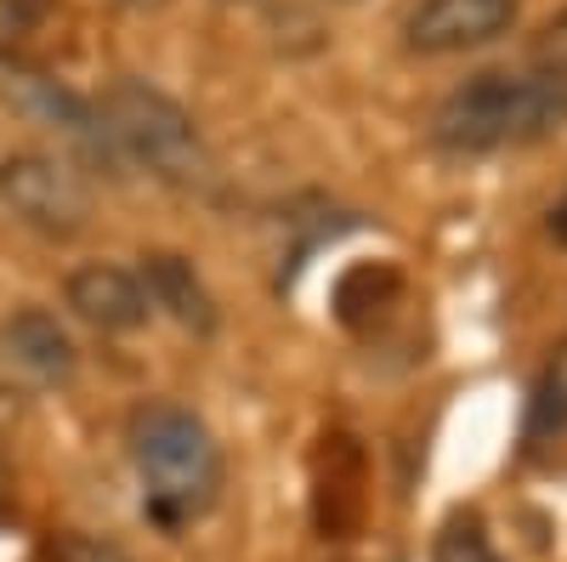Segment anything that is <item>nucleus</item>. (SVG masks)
I'll return each mask as SVG.
<instances>
[{
	"instance_id": "obj_6",
	"label": "nucleus",
	"mask_w": 567,
	"mask_h": 562,
	"mask_svg": "<svg viewBox=\"0 0 567 562\" xmlns=\"http://www.w3.org/2000/svg\"><path fill=\"white\" fill-rule=\"evenodd\" d=\"M69 307L91 324V330H142L154 313L148 290H142V278L114 267V262H85L69 273Z\"/></svg>"
},
{
	"instance_id": "obj_5",
	"label": "nucleus",
	"mask_w": 567,
	"mask_h": 562,
	"mask_svg": "<svg viewBox=\"0 0 567 562\" xmlns=\"http://www.w3.org/2000/svg\"><path fill=\"white\" fill-rule=\"evenodd\" d=\"M516 23V0H420L403 18V40L414 52H471V45H488Z\"/></svg>"
},
{
	"instance_id": "obj_7",
	"label": "nucleus",
	"mask_w": 567,
	"mask_h": 562,
	"mask_svg": "<svg viewBox=\"0 0 567 562\" xmlns=\"http://www.w3.org/2000/svg\"><path fill=\"white\" fill-rule=\"evenodd\" d=\"M0 347H7V364H18L34 381H69L74 375V341L45 307H18L0 324Z\"/></svg>"
},
{
	"instance_id": "obj_12",
	"label": "nucleus",
	"mask_w": 567,
	"mask_h": 562,
	"mask_svg": "<svg viewBox=\"0 0 567 562\" xmlns=\"http://www.w3.org/2000/svg\"><path fill=\"white\" fill-rule=\"evenodd\" d=\"M534 52H539V63H545V74H561L567 80V7L539 29V40H534Z\"/></svg>"
},
{
	"instance_id": "obj_15",
	"label": "nucleus",
	"mask_w": 567,
	"mask_h": 562,
	"mask_svg": "<svg viewBox=\"0 0 567 562\" xmlns=\"http://www.w3.org/2000/svg\"><path fill=\"white\" fill-rule=\"evenodd\" d=\"M125 7H159V0H125Z\"/></svg>"
},
{
	"instance_id": "obj_13",
	"label": "nucleus",
	"mask_w": 567,
	"mask_h": 562,
	"mask_svg": "<svg viewBox=\"0 0 567 562\" xmlns=\"http://www.w3.org/2000/svg\"><path fill=\"white\" fill-rule=\"evenodd\" d=\"M550 233H556V245H567V194H561L556 211H550Z\"/></svg>"
},
{
	"instance_id": "obj_11",
	"label": "nucleus",
	"mask_w": 567,
	"mask_h": 562,
	"mask_svg": "<svg viewBox=\"0 0 567 562\" xmlns=\"http://www.w3.org/2000/svg\"><path fill=\"white\" fill-rule=\"evenodd\" d=\"M52 562H136V556L120 551L114 540H97V534H58Z\"/></svg>"
},
{
	"instance_id": "obj_2",
	"label": "nucleus",
	"mask_w": 567,
	"mask_h": 562,
	"mask_svg": "<svg viewBox=\"0 0 567 562\" xmlns=\"http://www.w3.org/2000/svg\"><path fill=\"white\" fill-rule=\"evenodd\" d=\"M567 125L561 74H477L454 85L432 114V136L449 154H488L511 143H539Z\"/></svg>"
},
{
	"instance_id": "obj_9",
	"label": "nucleus",
	"mask_w": 567,
	"mask_h": 562,
	"mask_svg": "<svg viewBox=\"0 0 567 562\" xmlns=\"http://www.w3.org/2000/svg\"><path fill=\"white\" fill-rule=\"evenodd\" d=\"M432 562H499V551L488 545L483 523L471 518V511H460V518H449L437 529V545H432Z\"/></svg>"
},
{
	"instance_id": "obj_10",
	"label": "nucleus",
	"mask_w": 567,
	"mask_h": 562,
	"mask_svg": "<svg viewBox=\"0 0 567 562\" xmlns=\"http://www.w3.org/2000/svg\"><path fill=\"white\" fill-rule=\"evenodd\" d=\"M534 438H545V432H567V352L556 358V369L545 375V387H539V398H534V427H528Z\"/></svg>"
},
{
	"instance_id": "obj_4",
	"label": "nucleus",
	"mask_w": 567,
	"mask_h": 562,
	"mask_svg": "<svg viewBox=\"0 0 567 562\" xmlns=\"http://www.w3.org/2000/svg\"><path fill=\"white\" fill-rule=\"evenodd\" d=\"M0 205L34 233L74 239L91 222V187L52 154H7L0 160Z\"/></svg>"
},
{
	"instance_id": "obj_8",
	"label": "nucleus",
	"mask_w": 567,
	"mask_h": 562,
	"mask_svg": "<svg viewBox=\"0 0 567 562\" xmlns=\"http://www.w3.org/2000/svg\"><path fill=\"white\" fill-rule=\"evenodd\" d=\"M142 290H148V302L165 307L182 330H199V336L216 330V302H210L205 278L194 273V262H187V256L154 251L148 262H142Z\"/></svg>"
},
{
	"instance_id": "obj_3",
	"label": "nucleus",
	"mask_w": 567,
	"mask_h": 562,
	"mask_svg": "<svg viewBox=\"0 0 567 562\" xmlns=\"http://www.w3.org/2000/svg\"><path fill=\"white\" fill-rule=\"evenodd\" d=\"M97 120L109 131V143L136 160L142 171H154L171 187H205L210 182V154L205 136L176 98H165L148 80H114L97 103Z\"/></svg>"
},
{
	"instance_id": "obj_1",
	"label": "nucleus",
	"mask_w": 567,
	"mask_h": 562,
	"mask_svg": "<svg viewBox=\"0 0 567 562\" xmlns=\"http://www.w3.org/2000/svg\"><path fill=\"white\" fill-rule=\"evenodd\" d=\"M131 466L148 494V518L182 529L187 518L216 505L221 494V449L210 427L182 403H142L125 427Z\"/></svg>"
},
{
	"instance_id": "obj_14",
	"label": "nucleus",
	"mask_w": 567,
	"mask_h": 562,
	"mask_svg": "<svg viewBox=\"0 0 567 562\" xmlns=\"http://www.w3.org/2000/svg\"><path fill=\"white\" fill-rule=\"evenodd\" d=\"M7 483H12V472H7V454H0V500H7Z\"/></svg>"
}]
</instances>
